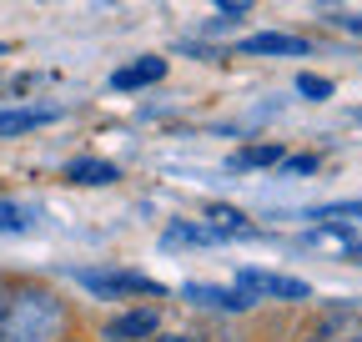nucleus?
<instances>
[{"mask_svg": "<svg viewBox=\"0 0 362 342\" xmlns=\"http://www.w3.org/2000/svg\"><path fill=\"white\" fill-rule=\"evenodd\" d=\"M66 327V307L51 292H6L0 297V342H56Z\"/></svg>", "mask_w": 362, "mask_h": 342, "instance_id": "f257e3e1", "label": "nucleus"}, {"mask_svg": "<svg viewBox=\"0 0 362 342\" xmlns=\"http://www.w3.org/2000/svg\"><path fill=\"white\" fill-rule=\"evenodd\" d=\"M237 292H262V297H282V302H302L307 297V282L297 277H272V272H242L237 277Z\"/></svg>", "mask_w": 362, "mask_h": 342, "instance_id": "f03ea898", "label": "nucleus"}, {"mask_svg": "<svg viewBox=\"0 0 362 342\" xmlns=\"http://www.w3.org/2000/svg\"><path fill=\"white\" fill-rule=\"evenodd\" d=\"M237 56H307V40L287 30H262V35L237 40Z\"/></svg>", "mask_w": 362, "mask_h": 342, "instance_id": "7ed1b4c3", "label": "nucleus"}, {"mask_svg": "<svg viewBox=\"0 0 362 342\" xmlns=\"http://www.w3.org/2000/svg\"><path fill=\"white\" fill-rule=\"evenodd\" d=\"M86 292H101V297H126V292H161L151 277H136V272H81Z\"/></svg>", "mask_w": 362, "mask_h": 342, "instance_id": "20e7f679", "label": "nucleus"}, {"mask_svg": "<svg viewBox=\"0 0 362 342\" xmlns=\"http://www.w3.org/2000/svg\"><path fill=\"white\" fill-rule=\"evenodd\" d=\"M161 76H166V61H161V56H141V61L121 66V71L111 76V86H116V91H141V86H156Z\"/></svg>", "mask_w": 362, "mask_h": 342, "instance_id": "39448f33", "label": "nucleus"}, {"mask_svg": "<svg viewBox=\"0 0 362 342\" xmlns=\"http://www.w3.org/2000/svg\"><path fill=\"white\" fill-rule=\"evenodd\" d=\"M202 222H206L221 242H226V237H257V227L242 217V211H232V206H206V217H202Z\"/></svg>", "mask_w": 362, "mask_h": 342, "instance_id": "423d86ee", "label": "nucleus"}, {"mask_svg": "<svg viewBox=\"0 0 362 342\" xmlns=\"http://www.w3.org/2000/svg\"><path fill=\"white\" fill-rule=\"evenodd\" d=\"M151 332H156V312H126L106 327V337H116V342H136V337H151Z\"/></svg>", "mask_w": 362, "mask_h": 342, "instance_id": "0eeeda50", "label": "nucleus"}, {"mask_svg": "<svg viewBox=\"0 0 362 342\" xmlns=\"http://www.w3.org/2000/svg\"><path fill=\"white\" fill-rule=\"evenodd\" d=\"M66 177L81 182V187H106V182H116V166L111 161H71Z\"/></svg>", "mask_w": 362, "mask_h": 342, "instance_id": "6e6552de", "label": "nucleus"}, {"mask_svg": "<svg viewBox=\"0 0 362 342\" xmlns=\"http://www.w3.org/2000/svg\"><path fill=\"white\" fill-rule=\"evenodd\" d=\"M322 342H362V317L357 312H332L322 322Z\"/></svg>", "mask_w": 362, "mask_h": 342, "instance_id": "1a4fd4ad", "label": "nucleus"}, {"mask_svg": "<svg viewBox=\"0 0 362 342\" xmlns=\"http://www.w3.org/2000/svg\"><path fill=\"white\" fill-rule=\"evenodd\" d=\"M56 111H0V136H21V131H35L45 126Z\"/></svg>", "mask_w": 362, "mask_h": 342, "instance_id": "9d476101", "label": "nucleus"}, {"mask_svg": "<svg viewBox=\"0 0 362 342\" xmlns=\"http://www.w3.org/2000/svg\"><path fill=\"white\" fill-rule=\"evenodd\" d=\"M187 297H192V302H202V307H247L252 302V297H237V292H221V287H187Z\"/></svg>", "mask_w": 362, "mask_h": 342, "instance_id": "9b49d317", "label": "nucleus"}, {"mask_svg": "<svg viewBox=\"0 0 362 342\" xmlns=\"http://www.w3.org/2000/svg\"><path fill=\"white\" fill-rule=\"evenodd\" d=\"M282 156H287L282 146H247V151L232 156V166H237V171H257V166H277Z\"/></svg>", "mask_w": 362, "mask_h": 342, "instance_id": "f8f14e48", "label": "nucleus"}, {"mask_svg": "<svg viewBox=\"0 0 362 342\" xmlns=\"http://www.w3.org/2000/svg\"><path fill=\"white\" fill-rule=\"evenodd\" d=\"M192 242H197V247H211V242H221V237H216L206 222H202V227H171V232H166V247H192Z\"/></svg>", "mask_w": 362, "mask_h": 342, "instance_id": "ddd939ff", "label": "nucleus"}, {"mask_svg": "<svg viewBox=\"0 0 362 342\" xmlns=\"http://www.w3.org/2000/svg\"><path fill=\"white\" fill-rule=\"evenodd\" d=\"M312 222H352V217H362V201H337V206H317V211H307Z\"/></svg>", "mask_w": 362, "mask_h": 342, "instance_id": "4468645a", "label": "nucleus"}, {"mask_svg": "<svg viewBox=\"0 0 362 342\" xmlns=\"http://www.w3.org/2000/svg\"><path fill=\"white\" fill-rule=\"evenodd\" d=\"M30 211L21 206V201H0V232H30Z\"/></svg>", "mask_w": 362, "mask_h": 342, "instance_id": "2eb2a0df", "label": "nucleus"}, {"mask_svg": "<svg viewBox=\"0 0 362 342\" xmlns=\"http://www.w3.org/2000/svg\"><path fill=\"white\" fill-rule=\"evenodd\" d=\"M297 91H302L307 101H327V96H332V81H322V76H297Z\"/></svg>", "mask_w": 362, "mask_h": 342, "instance_id": "dca6fc26", "label": "nucleus"}, {"mask_svg": "<svg viewBox=\"0 0 362 342\" xmlns=\"http://www.w3.org/2000/svg\"><path fill=\"white\" fill-rule=\"evenodd\" d=\"M282 177H307V171H317V156H282Z\"/></svg>", "mask_w": 362, "mask_h": 342, "instance_id": "f3484780", "label": "nucleus"}, {"mask_svg": "<svg viewBox=\"0 0 362 342\" xmlns=\"http://www.w3.org/2000/svg\"><path fill=\"white\" fill-rule=\"evenodd\" d=\"M211 6H216L221 16H242V11H252V0H211Z\"/></svg>", "mask_w": 362, "mask_h": 342, "instance_id": "a211bd4d", "label": "nucleus"}, {"mask_svg": "<svg viewBox=\"0 0 362 342\" xmlns=\"http://www.w3.org/2000/svg\"><path fill=\"white\" fill-rule=\"evenodd\" d=\"M327 20H337L342 30H362V16H327Z\"/></svg>", "mask_w": 362, "mask_h": 342, "instance_id": "6ab92c4d", "label": "nucleus"}, {"mask_svg": "<svg viewBox=\"0 0 362 342\" xmlns=\"http://www.w3.org/2000/svg\"><path fill=\"white\" fill-rule=\"evenodd\" d=\"M156 342H197V337H156Z\"/></svg>", "mask_w": 362, "mask_h": 342, "instance_id": "aec40b11", "label": "nucleus"}, {"mask_svg": "<svg viewBox=\"0 0 362 342\" xmlns=\"http://www.w3.org/2000/svg\"><path fill=\"white\" fill-rule=\"evenodd\" d=\"M357 121H362V111H357Z\"/></svg>", "mask_w": 362, "mask_h": 342, "instance_id": "412c9836", "label": "nucleus"}, {"mask_svg": "<svg viewBox=\"0 0 362 342\" xmlns=\"http://www.w3.org/2000/svg\"><path fill=\"white\" fill-rule=\"evenodd\" d=\"M0 56H6V51H0Z\"/></svg>", "mask_w": 362, "mask_h": 342, "instance_id": "4be33fe9", "label": "nucleus"}]
</instances>
